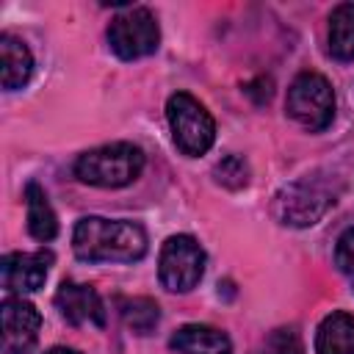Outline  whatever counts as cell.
<instances>
[{
	"mask_svg": "<svg viewBox=\"0 0 354 354\" xmlns=\"http://www.w3.org/2000/svg\"><path fill=\"white\" fill-rule=\"evenodd\" d=\"M72 249L83 263H138L147 254V232L130 218L83 216L72 230Z\"/></svg>",
	"mask_w": 354,
	"mask_h": 354,
	"instance_id": "obj_1",
	"label": "cell"
},
{
	"mask_svg": "<svg viewBox=\"0 0 354 354\" xmlns=\"http://www.w3.org/2000/svg\"><path fill=\"white\" fill-rule=\"evenodd\" d=\"M337 180L332 174L315 171L304 174L274 194L271 213L285 227H313L326 216V210L337 202Z\"/></svg>",
	"mask_w": 354,
	"mask_h": 354,
	"instance_id": "obj_2",
	"label": "cell"
},
{
	"mask_svg": "<svg viewBox=\"0 0 354 354\" xmlns=\"http://www.w3.org/2000/svg\"><path fill=\"white\" fill-rule=\"evenodd\" d=\"M144 169L141 147L130 141H111L83 152L75 160V177L97 188H122L130 185Z\"/></svg>",
	"mask_w": 354,
	"mask_h": 354,
	"instance_id": "obj_3",
	"label": "cell"
},
{
	"mask_svg": "<svg viewBox=\"0 0 354 354\" xmlns=\"http://www.w3.org/2000/svg\"><path fill=\"white\" fill-rule=\"evenodd\" d=\"M166 119L177 149L188 158L205 155L216 141V122L210 111L188 91H177L166 100Z\"/></svg>",
	"mask_w": 354,
	"mask_h": 354,
	"instance_id": "obj_4",
	"label": "cell"
},
{
	"mask_svg": "<svg viewBox=\"0 0 354 354\" xmlns=\"http://www.w3.org/2000/svg\"><path fill=\"white\" fill-rule=\"evenodd\" d=\"M288 116L310 133L326 130L335 119V91L332 83L318 72H299L288 86L285 97Z\"/></svg>",
	"mask_w": 354,
	"mask_h": 354,
	"instance_id": "obj_5",
	"label": "cell"
},
{
	"mask_svg": "<svg viewBox=\"0 0 354 354\" xmlns=\"http://www.w3.org/2000/svg\"><path fill=\"white\" fill-rule=\"evenodd\" d=\"M205 274V249L191 235H171L158 254V279L171 293H188Z\"/></svg>",
	"mask_w": 354,
	"mask_h": 354,
	"instance_id": "obj_6",
	"label": "cell"
},
{
	"mask_svg": "<svg viewBox=\"0 0 354 354\" xmlns=\"http://www.w3.org/2000/svg\"><path fill=\"white\" fill-rule=\"evenodd\" d=\"M108 44L122 61H136L158 50L160 28L149 8H124L108 25Z\"/></svg>",
	"mask_w": 354,
	"mask_h": 354,
	"instance_id": "obj_7",
	"label": "cell"
},
{
	"mask_svg": "<svg viewBox=\"0 0 354 354\" xmlns=\"http://www.w3.org/2000/svg\"><path fill=\"white\" fill-rule=\"evenodd\" d=\"M0 318H3V354H30L41 329L39 310L22 296H8L3 299Z\"/></svg>",
	"mask_w": 354,
	"mask_h": 354,
	"instance_id": "obj_8",
	"label": "cell"
},
{
	"mask_svg": "<svg viewBox=\"0 0 354 354\" xmlns=\"http://www.w3.org/2000/svg\"><path fill=\"white\" fill-rule=\"evenodd\" d=\"M50 263H53V252L50 249L6 254L3 263H0L3 288L8 293H33V290H39L44 285V279H47Z\"/></svg>",
	"mask_w": 354,
	"mask_h": 354,
	"instance_id": "obj_9",
	"label": "cell"
},
{
	"mask_svg": "<svg viewBox=\"0 0 354 354\" xmlns=\"http://www.w3.org/2000/svg\"><path fill=\"white\" fill-rule=\"evenodd\" d=\"M55 307L72 326H105V307L91 285L64 279L55 290Z\"/></svg>",
	"mask_w": 354,
	"mask_h": 354,
	"instance_id": "obj_10",
	"label": "cell"
},
{
	"mask_svg": "<svg viewBox=\"0 0 354 354\" xmlns=\"http://www.w3.org/2000/svg\"><path fill=\"white\" fill-rule=\"evenodd\" d=\"M169 346L177 351V354H232V343L230 337L210 326V324H185L180 326Z\"/></svg>",
	"mask_w": 354,
	"mask_h": 354,
	"instance_id": "obj_11",
	"label": "cell"
},
{
	"mask_svg": "<svg viewBox=\"0 0 354 354\" xmlns=\"http://www.w3.org/2000/svg\"><path fill=\"white\" fill-rule=\"evenodd\" d=\"M33 75V55L28 44L11 33H0V83L6 91L22 88Z\"/></svg>",
	"mask_w": 354,
	"mask_h": 354,
	"instance_id": "obj_12",
	"label": "cell"
},
{
	"mask_svg": "<svg viewBox=\"0 0 354 354\" xmlns=\"http://www.w3.org/2000/svg\"><path fill=\"white\" fill-rule=\"evenodd\" d=\"M315 354H354V315L329 313L315 332Z\"/></svg>",
	"mask_w": 354,
	"mask_h": 354,
	"instance_id": "obj_13",
	"label": "cell"
},
{
	"mask_svg": "<svg viewBox=\"0 0 354 354\" xmlns=\"http://www.w3.org/2000/svg\"><path fill=\"white\" fill-rule=\"evenodd\" d=\"M25 207H28V232L36 241L50 243L58 235V218H55V210L39 183L25 185Z\"/></svg>",
	"mask_w": 354,
	"mask_h": 354,
	"instance_id": "obj_14",
	"label": "cell"
},
{
	"mask_svg": "<svg viewBox=\"0 0 354 354\" xmlns=\"http://www.w3.org/2000/svg\"><path fill=\"white\" fill-rule=\"evenodd\" d=\"M329 53L337 61H354V3H340L329 14Z\"/></svg>",
	"mask_w": 354,
	"mask_h": 354,
	"instance_id": "obj_15",
	"label": "cell"
},
{
	"mask_svg": "<svg viewBox=\"0 0 354 354\" xmlns=\"http://www.w3.org/2000/svg\"><path fill=\"white\" fill-rule=\"evenodd\" d=\"M119 315L136 335H149L160 321V307L147 296H133L119 301Z\"/></svg>",
	"mask_w": 354,
	"mask_h": 354,
	"instance_id": "obj_16",
	"label": "cell"
},
{
	"mask_svg": "<svg viewBox=\"0 0 354 354\" xmlns=\"http://www.w3.org/2000/svg\"><path fill=\"white\" fill-rule=\"evenodd\" d=\"M213 177L224 188H243L249 183V166H246V160L241 155H227L224 160L216 163Z\"/></svg>",
	"mask_w": 354,
	"mask_h": 354,
	"instance_id": "obj_17",
	"label": "cell"
},
{
	"mask_svg": "<svg viewBox=\"0 0 354 354\" xmlns=\"http://www.w3.org/2000/svg\"><path fill=\"white\" fill-rule=\"evenodd\" d=\"M263 354H304V346H301V337H299L296 326L274 329L263 343Z\"/></svg>",
	"mask_w": 354,
	"mask_h": 354,
	"instance_id": "obj_18",
	"label": "cell"
},
{
	"mask_svg": "<svg viewBox=\"0 0 354 354\" xmlns=\"http://www.w3.org/2000/svg\"><path fill=\"white\" fill-rule=\"evenodd\" d=\"M335 263L340 268V274L348 279V285L354 288V227H348L335 246Z\"/></svg>",
	"mask_w": 354,
	"mask_h": 354,
	"instance_id": "obj_19",
	"label": "cell"
},
{
	"mask_svg": "<svg viewBox=\"0 0 354 354\" xmlns=\"http://www.w3.org/2000/svg\"><path fill=\"white\" fill-rule=\"evenodd\" d=\"M44 354H80L77 348H69V346H53V348H47Z\"/></svg>",
	"mask_w": 354,
	"mask_h": 354,
	"instance_id": "obj_20",
	"label": "cell"
}]
</instances>
